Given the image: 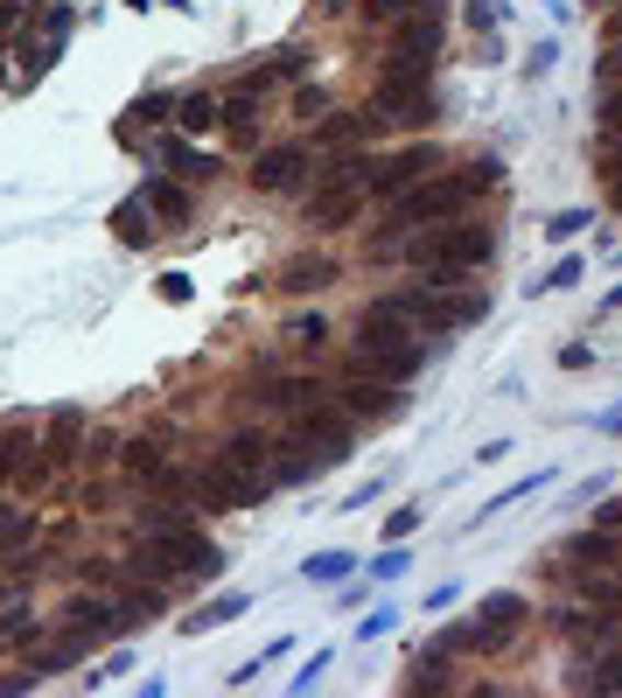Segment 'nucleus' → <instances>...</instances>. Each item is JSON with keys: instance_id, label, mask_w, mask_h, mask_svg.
<instances>
[{"instance_id": "nucleus-23", "label": "nucleus", "mask_w": 622, "mask_h": 698, "mask_svg": "<svg viewBox=\"0 0 622 698\" xmlns=\"http://www.w3.org/2000/svg\"><path fill=\"white\" fill-rule=\"evenodd\" d=\"M448 685H455V677H448V650H420V656H412V664H406V691H448Z\"/></svg>"}, {"instance_id": "nucleus-30", "label": "nucleus", "mask_w": 622, "mask_h": 698, "mask_svg": "<svg viewBox=\"0 0 622 698\" xmlns=\"http://www.w3.org/2000/svg\"><path fill=\"white\" fill-rule=\"evenodd\" d=\"M580 594L601 600V608H622V573H609V565H580Z\"/></svg>"}, {"instance_id": "nucleus-11", "label": "nucleus", "mask_w": 622, "mask_h": 698, "mask_svg": "<svg viewBox=\"0 0 622 698\" xmlns=\"http://www.w3.org/2000/svg\"><path fill=\"white\" fill-rule=\"evenodd\" d=\"M524 629V594H489L483 615L468 621V650H504Z\"/></svg>"}, {"instance_id": "nucleus-39", "label": "nucleus", "mask_w": 622, "mask_h": 698, "mask_svg": "<svg viewBox=\"0 0 622 698\" xmlns=\"http://www.w3.org/2000/svg\"><path fill=\"white\" fill-rule=\"evenodd\" d=\"M35 531V517L29 511H0V552H14V545H22Z\"/></svg>"}, {"instance_id": "nucleus-31", "label": "nucleus", "mask_w": 622, "mask_h": 698, "mask_svg": "<svg viewBox=\"0 0 622 698\" xmlns=\"http://www.w3.org/2000/svg\"><path fill=\"white\" fill-rule=\"evenodd\" d=\"M176 126H182V134H203V126H217V99H211V91H190V99L176 105Z\"/></svg>"}, {"instance_id": "nucleus-52", "label": "nucleus", "mask_w": 622, "mask_h": 698, "mask_svg": "<svg viewBox=\"0 0 622 698\" xmlns=\"http://www.w3.org/2000/svg\"><path fill=\"white\" fill-rule=\"evenodd\" d=\"M497 14H504L497 0H468V28H476V35H483V28H497Z\"/></svg>"}, {"instance_id": "nucleus-47", "label": "nucleus", "mask_w": 622, "mask_h": 698, "mask_svg": "<svg viewBox=\"0 0 622 698\" xmlns=\"http://www.w3.org/2000/svg\"><path fill=\"white\" fill-rule=\"evenodd\" d=\"M553 64H559V43H539L532 56H524V78H545Z\"/></svg>"}, {"instance_id": "nucleus-18", "label": "nucleus", "mask_w": 622, "mask_h": 698, "mask_svg": "<svg viewBox=\"0 0 622 698\" xmlns=\"http://www.w3.org/2000/svg\"><path fill=\"white\" fill-rule=\"evenodd\" d=\"M329 279H336V259H323V252H301V259L280 266V287L287 294H315V287H329Z\"/></svg>"}, {"instance_id": "nucleus-37", "label": "nucleus", "mask_w": 622, "mask_h": 698, "mask_svg": "<svg viewBox=\"0 0 622 698\" xmlns=\"http://www.w3.org/2000/svg\"><path fill=\"white\" fill-rule=\"evenodd\" d=\"M420 8H427V0H364V14H371V22H385V28H399L406 14H420Z\"/></svg>"}, {"instance_id": "nucleus-13", "label": "nucleus", "mask_w": 622, "mask_h": 698, "mask_svg": "<svg viewBox=\"0 0 622 698\" xmlns=\"http://www.w3.org/2000/svg\"><path fill=\"white\" fill-rule=\"evenodd\" d=\"M64 615H70V636H78L84 650H99V643H112V636H120V608H112V600H99V594H78Z\"/></svg>"}, {"instance_id": "nucleus-7", "label": "nucleus", "mask_w": 622, "mask_h": 698, "mask_svg": "<svg viewBox=\"0 0 622 698\" xmlns=\"http://www.w3.org/2000/svg\"><path fill=\"white\" fill-rule=\"evenodd\" d=\"M371 119H385V126H427L433 119V84L427 78H406V70H385L378 99H371Z\"/></svg>"}, {"instance_id": "nucleus-15", "label": "nucleus", "mask_w": 622, "mask_h": 698, "mask_svg": "<svg viewBox=\"0 0 622 698\" xmlns=\"http://www.w3.org/2000/svg\"><path fill=\"white\" fill-rule=\"evenodd\" d=\"M301 175H308V147H267L252 168V188H294Z\"/></svg>"}, {"instance_id": "nucleus-4", "label": "nucleus", "mask_w": 622, "mask_h": 698, "mask_svg": "<svg viewBox=\"0 0 622 698\" xmlns=\"http://www.w3.org/2000/svg\"><path fill=\"white\" fill-rule=\"evenodd\" d=\"M468 203H476V188H468V175H427L392 196V224H448L462 217Z\"/></svg>"}, {"instance_id": "nucleus-34", "label": "nucleus", "mask_w": 622, "mask_h": 698, "mask_svg": "<svg viewBox=\"0 0 622 698\" xmlns=\"http://www.w3.org/2000/svg\"><path fill=\"white\" fill-rule=\"evenodd\" d=\"M126 468H134V476H168L161 440H126Z\"/></svg>"}, {"instance_id": "nucleus-35", "label": "nucleus", "mask_w": 622, "mask_h": 698, "mask_svg": "<svg viewBox=\"0 0 622 698\" xmlns=\"http://www.w3.org/2000/svg\"><path fill=\"white\" fill-rule=\"evenodd\" d=\"M287 343L323 350V343H329V322H323V314H294V322H287Z\"/></svg>"}, {"instance_id": "nucleus-58", "label": "nucleus", "mask_w": 622, "mask_h": 698, "mask_svg": "<svg viewBox=\"0 0 622 698\" xmlns=\"http://www.w3.org/2000/svg\"><path fill=\"white\" fill-rule=\"evenodd\" d=\"M609 35H615V43H622V8H615V14H609Z\"/></svg>"}, {"instance_id": "nucleus-14", "label": "nucleus", "mask_w": 622, "mask_h": 698, "mask_svg": "<svg viewBox=\"0 0 622 698\" xmlns=\"http://www.w3.org/2000/svg\"><path fill=\"white\" fill-rule=\"evenodd\" d=\"M252 405H267V412H308V405H323V385H315V377H273V385L252 391Z\"/></svg>"}, {"instance_id": "nucleus-43", "label": "nucleus", "mask_w": 622, "mask_h": 698, "mask_svg": "<svg viewBox=\"0 0 622 698\" xmlns=\"http://www.w3.org/2000/svg\"><path fill=\"white\" fill-rule=\"evenodd\" d=\"M539 482H545V476H524V482H511V489H504L497 503H483V517H497V511H511V503H524V496H532Z\"/></svg>"}, {"instance_id": "nucleus-25", "label": "nucleus", "mask_w": 622, "mask_h": 698, "mask_svg": "<svg viewBox=\"0 0 622 698\" xmlns=\"http://www.w3.org/2000/svg\"><path fill=\"white\" fill-rule=\"evenodd\" d=\"M238 615H245V594H217L211 608L182 615V636H203V629H224V621H238Z\"/></svg>"}, {"instance_id": "nucleus-33", "label": "nucleus", "mask_w": 622, "mask_h": 698, "mask_svg": "<svg viewBox=\"0 0 622 698\" xmlns=\"http://www.w3.org/2000/svg\"><path fill=\"white\" fill-rule=\"evenodd\" d=\"M140 531H147V538L182 531V511H176V503H140Z\"/></svg>"}, {"instance_id": "nucleus-2", "label": "nucleus", "mask_w": 622, "mask_h": 698, "mask_svg": "<svg viewBox=\"0 0 622 698\" xmlns=\"http://www.w3.org/2000/svg\"><path fill=\"white\" fill-rule=\"evenodd\" d=\"M357 356H364L378 377H392V385L420 370V343L406 335V322H399V308H392V300L364 308V322H357Z\"/></svg>"}, {"instance_id": "nucleus-53", "label": "nucleus", "mask_w": 622, "mask_h": 698, "mask_svg": "<svg viewBox=\"0 0 622 698\" xmlns=\"http://www.w3.org/2000/svg\"><path fill=\"white\" fill-rule=\"evenodd\" d=\"M35 685H43V677H35V671L22 664V671H8V677H0V698H14V691H35Z\"/></svg>"}, {"instance_id": "nucleus-3", "label": "nucleus", "mask_w": 622, "mask_h": 698, "mask_svg": "<svg viewBox=\"0 0 622 698\" xmlns=\"http://www.w3.org/2000/svg\"><path fill=\"white\" fill-rule=\"evenodd\" d=\"M126 565H134L140 580H176V573H203V580H211V573H224V552L203 531L182 524V531H168V538H147Z\"/></svg>"}, {"instance_id": "nucleus-51", "label": "nucleus", "mask_w": 622, "mask_h": 698, "mask_svg": "<svg viewBox=\"0 0 622 698\" xmlns=\"http://www.w3.org/2000/svg\"><path fill=\"white\" fill-rule=\"evenodd\" d=\"M294 112H301V119H323L329 105H323V91H315V84H301V91H294Z\"/></svg>"}, {"instance_id": "nucleus-50", "label": "nucleus", "mask_w": 622, "mask_h": 698, "mask_svg": "<svg viewBox=\"0 0 622 698\" xmlns=\"http://www.w3.org/2000/svg\"><path fill=\"white\" fill-rule=\"evenodd\" d=\"M595 78L601 84H622V43H609V56H595Z\"/></svg>"}, {"instance_id": "nucleus-27", "label": "nucleus", "mask_w": 622, "mask_h": 698, "mask_svg": "<svg viewBox=\"0 0 622 698\" xmlns=\"http://www.w3.org/2000/svg\"><path fill=\"white\" fill-rule=\"evenodd\" d=\"M161 155H168V168H176L182 182H211V175H217V161H211V155H196L190 140H161Z\"/></svg>"}, {"instance_id": "nucleus-48", "label": "nucleus", "mask_w": 622, "mask_h": 698, "mask_svg": "<svg viewBox=\"0 0 622 698\" xmlns=\"http://www.w3.org/2000/svg\"><path fill=\"white\" fill-rule=\"evenodd\" d=\"M190 294H196V287H190V273H161V300H168V308H182Z\"/></svg>"}, {"instance_id": "nucleus-46", "label": "nucleus", "mask_w": 622, "mask_h": 698, "mask_svg": "<svg viewBox=\"0 0 622 698\" xmlns=\"http://www.w3.org/2000/svg\"><path fill=\"white\" fill-rule=\"evenodd\" d=\"M595 119H601V134H622V84H609V99H601Z\"/></svg>"}, {"instance_id": "nucleus-10", "label": "nucleus", "mask_w": 622, "mask_h": 698, "mask_svg": "<svg viewBox=\"0 0 622 698\" xmlns=\"http://www.w3.org/2000/svg\"><path fill=\"white\" fill-rule=\"evenodd\" d=\"M433 168H441V155L433 147H399V155H378V161H364V182L371 196H399V188H412V182H427Z\"/></svg>"}, {"instance_id": "nucleus-32", "label": "nucleus", "mask_w": 622, "mask_h": 698, "mask_svg": "<svg viewBox=\"0 0 622 698\" xmlns=\"http://www.w3.org/2000/svg\"><path fill=\"white\" fill-rule=\"evenodd\" d=\"M350 565H357V552H315L301 573L308 580H323V587H336V580H350Z\"/></svg>"}, {"instance_id": "nucleus-16", "label": "nucleus", "mask_w": 622, "mask_h": 698, "mask_svg": "<svg viewBox=\"0 0 622 698\" xmlns=\"http://www.w3.org/2000/svg\"><path fill=\"white\" fill-rule=\"evenodd\" d=\"M559 629L574 636L580 650H609L615 636H622V608H609V615H588V608H567L559 615Z\"/></svg>"}, {"instance_id": "nucleus-56", "label": "nucleus", "mask_w": 622, "mask_h": 698, "mask_svg": "<svg viewBox=\"0 0 622 698\" xmlns=\"http://www.w3.org/2000/svg\"><path fill=\"white\" fill-rule=\"evenodd\" d=\"M559 364H567V370H588L595 350H588V343H567V350H559Z\"/></svg>"}, {"instance_id": "nucleus-1", "label": "nucleus", "mask_w": 622, "mask_h": 698, "mask_svg": "<svg viewBox=\"0 0 622 698\" xmlns=\"http://www.w3.org/2000/svg\"><path fill=\"white\" fill-rule=\"evenodd\" d=\"M497 252V238L483 231V224H427V238H412L406 244V259L427 273V287H455V273H468V266H483V259Z\"/></svg>"}, {"instance_id": "nucleus-40", "label": "nucleus", "mask_w": 622, "mask_h": 698, "mask_svg": "<svg viewBox=\"0 0 622 698\" xmlns=\"http://www.w3.org/2000/svg\"><path fill=\"white\" fill-rule=\"evenodd\" d=\"M406 565H412V552H406V545H392V552L371 559V580H406Z\"/></svg>"}, {"instance_id": "nucleus-19", "label": "nucleus", "mask_w": 622, "mask_h": 698, "mask_svg": "<svg viewBox=\"0 0 622 698\" xmlns=\"http://www.w3.org/2000/svg\"><path fill=\"white\" fill-rule=\"evenodd\" d=\"M259 99H267V91H259L252 78H245V84L231 91V99H224V105H217V119H224V126H231V134H238V140H252V126H259Z\"/></svg>"}, {"instance_id": "nucleus-8", "label": "nucleus", "mask_w": 622, "mask_h": 698, "mask_svg": "<svg viewBox=\"0 0 622 698\" xmlns=\"http://www.w3.org/2000/svg\"><path fill=\"white\" fill-rule=\"evenodd\" d=\"M294 447H308V461H315V468L350 461V420H343L336 405H308V412H294Z\"/></svg>"}, {"instance_id": "nucleus-42", "label": "nucleus", "mask_w": 622, "mask_h": 698, "mask_svg": "<svg viewBox=\"0 0 622 698\" xmlns=\"http://www.w3.org/2000/svg\"><path fill=\"white\" fill-rule=\"evenodd\" d=\"M595 168H601V175H622V134H601L595 140Z\"/></svg>"}, {"instance_id": "nucleus-55", "label": "nucleus", "mask_w": 622, "mask_h": 698, "mask_svg": "<svg viewBox=\"0 0 622 698\" xmlns=\"http://www.w3.org/2000/svg\"><path fill=\"white\" fill-rule=\"evenodd\" d=\"M134 112H140V119H147V126H161V119H168V112H176V105H168V99H161V91H155V99H140Z\"/></svg>"}, {"instance_id": "nucleus-29", "label": "nucleus", "mask_w": 622, "mask_h": 698, "mask_svg": "<svg viewBox=\"0 0 622 698\" xmlns=\"http://www.w3.org/2000/svg\"><path fill=\"white\" fill-rule=\"evenodd\" d=\"M155 615H161V594H155V587H134V594H120V636H126V629H147Z\"/></svg>"}, {"instance_id": "nucleus-60", "label": "nucleus", "mask_w": 622, "mask_h": 698, "mask_svg": "<svg viewBox=\"0 0 622 698\" xmlns=\"http://www.w3.org/2000/svg\"><path fill=\"white\" fill-rule=\"evenodd\" d=\"M609 426H622V420H609Z\"/></svg>"}, {"instance_id": "nucleus-21", "label": "nucleus", "mask_w": 622, "mask_h": 698, "mask_svg": "<svg viewBox=\"0 0 622 698\" xmlns=\"http://www.w3.org/2000/svg\"><path fill=\"white\" fill-rule=\"evenodd\" d=\"M567 685L574 691H622V656H580Z\"/></svg>"}, {"instance_id": "nucleus-24", "label": "nucleus", "mask_w": 622, "mask_h": 698, "mask_svg": "<svg viewBox=\"0 0 622 698\" xmlns=\"http://www.w3.org/2000/svg\"><path fill=\"white\" fill-rule=\"evenodd\" d=\"M224 461H238V468H252V476H267L273 440H267V433H231V440H224Z\"/></svg>"}, {"instance_id": "nucleus-45", "label": "nucleus", "mask_w": 622, "mask_h": 698, "mask_svg": "<svg viewBox=\"0 0 622 698\" xmlns=\"http://www.w3.org/2000/svg\"><path fill=\"white\" fill-rule=\"evenodd\" d=\"M412 531H420V503H406V511L385 517V538H412Z\"/></svg>"}, {"instance_id": "nucleus-54", "label": "nucleus", "mask_w": 622, "mask_h": 698, "mask_svg": "<svg viewBox=\"0 0 622 698\" xmlns=\"http://www.w3.org/2000/svg\"><path fill=\"white\" fill-rule=\"evenodd\" d=\"M378 496H385V482H378V476H371L364 489H350V503H343V511H371V503H378Z\"/></svg>"}, {"instance_id": "nucleus-5", "label": "nucleus", "mask_w": 622, "mask_h": 698, "mask_svg": "<svg viewBox=\"0 0 622 698\" xmlns=\"http://www.w3.org/2000/svg\"><path fill=\"white\" fill-rule=\"evenodd\" d=\"M267 482L273 476H252V468H238L224 455L196 468V496L211 503V511H252V503H267Z\"/></svg>"}, {"instance_id": "nucleus-59", "label": "nucleus", "mask_w": 622, "mask_h": 698, "mask_svg": "<svg viewBox=\"0 0 622 698\" xmlns=\"http://www.w3.org/2000/svg\"><path fill=\"white\" fill-rule=\"evenodd\" d=\"M336 8H343V0H336ZM357 8H364V0H357Z\"/></svg>"}, {"instance_id": "nucleus-49", "label": "nucleus", "mask_w": 622, "mask_h": 698, "mask_svg": "<svg viewBox=\"0 0 622 698\" xmlns=\"http://www.w3.org/2000/svg\"><path fill=\"white\" fill-rule=\"evenodd\" d=\"M323 671H329V650H315V656H308V664H301V671H294V691H315V677H323Z\"/></svg>"}, {"instance_id": "nucleus-38", "label": "nucleus", "mask_w": 622, "mask_h": 698, "mask_svg": "<svg viewBox=\"0 0 622 698\" xmlns=\"http://www.w3.org/2000/svg\"><path fill=\"white\" fill-rule=\"evenodd\" d=\"M588 224H595V210H559L553 224H545V238H553V244H567V238L588 231Z\"/></svg>"}, {"instance_id": "nucleus-57", "label": "nucleus", "mask_w": 622, "mask_h": 698, "mask_svg": "<svg viewBox=\"0 0 622 698\" xmlns=\"http://www.w3.org/2000/svg\"><path fill=\"white\" fill-rule=\"evenodd\" d=\"M112 447H120V440H112V433H91V440H84V461H105Z\"/></svg>"}, {"instance_id": "nucleus-22", "label": "nucleus", "mask_w": 622, "mask_h": 698, "mask_svg": "<svg viewBox=\"0 0 622 698\" xmlns=\"http://www.w3.org/2000/svg\"><path fill=\"white\" fill-rule=\"evenodd\" d=\"M112 231H120L126 244H147V238H155V203H147V196H126L120 210H112Z\"/></svg>"}, {"instance_id": "nucleus-20", "label": "nucleus", "mask_w": 622, "mask_h": 698, "mask_svg": "<svg viewBox=\"0 0 622 698\" xmlns=\"http://www.w3.org/2000/svg\"><path fill=\"white\" fill-rule=\"evenodd\" d=\"M43 455H49V461L84 455V412H78V405H64V412L49 420V447H43Z\"/></svg>"}, {"instance_id": "nucleus-26", "label": "nucleus", "mask_w": 622, "mask_h": 698, "mask_svg": "<svg viewBox=\"0 0 622 698\" xmlns=\"http://www.w3.org/2000/svg\"><path fill=\"white\" fill-rule=\"evenodd\" d=\"M364 126H371V112H323V119H315V140H323V147H350Z\"/></svg>"}, {"instance_id": "nucleus-9", "label": "nucleus", "mask_w": 622, "mask_h": 698, "mask_svg": "<svg viewBox=\"0 0 622 698\" xmlns=\"http://www.w3.org/2000/svg\"><path fill=\"white\" fill-rule=\"evenodd\" d=\"M433 49H441V22H433V8H420V14H406V22L392 28V56H385V70L427 78V70H433Z\"/></svg>"}, {"instance_id": "nucleus-6", "label": "nucleus", "mask_w": 622, "mask_h": 698, "mask_svg": "<svg viewBox=\"0 0 622 698\" xmlns=\"http://www.w3.org/2000/svg\"><path fill=\"white\" fill-rule=\"evenodd\" d=\"M392 308L412 314V322H427V329H476L483 314H489V294H392Z\"/></svg>"}, {"instance_id": "nucleus-28", "label": "nucleus", "mask_w": 622, "mask_h": 698, "mask_svg": "<svg viewBox=\"0 0 622 698\" xmlns=\"http://www.w3.org/2000/svg\"><path fill=\"white\" fill-rule=\"evenodd\" d=\"M140 196L155 203V217H168V224H190V188H176V182H147Z\"/></svg>"}, {"instance_id": "nucleus-12", "label": "nucleus", "mask_w": 622, "mask_h": 698, "mask_svg": "<svg viewBox=\"0 0 622 698\" xmlns=\"http://www.w3.org/2000/svg\"><path fill=\"white\" fill-rule=\"evenodd\" d=\"M399 405H406V399L392 391V377H378V370H371V377H350V385H343V412H350V420H392Z\"/></svg>"}, {"instance_id": "nucleus-44", "label": "nucleus", "mask_w": 622, "mask_h": 698, "mask_svg": "<svg viewBox=\"0 0 622 698\" xmlns=\"http://www.w3.org/2000/svg\"><path fill=\"white\" fill-rule=\"evenodd\" d=\"M392 621H399V608H371L364 621H357V636H364V643H378V636H392Z\"/></svg>"}, {"instance_id": "nucleus-36", "label": "nucleus", "mask_w": 622, "mask_h": 698, "mask_svg": "<svg viewBox=\"0 0 622 698\" xmlns=\"http://www.w3.org/2000/svg\"><path fill=\"white\" fill-rule=\"evenodd\" d=\"M580 273H588V266H580V259L567 252V259H559V266H553V273H545V279H532V287H524V294H559V287H574V279H580Z\"/></svg>"}, {"instance_id": "nucleus-17", "label": "nucleus", "mask_w": 622, "mask_h": 698, "mask_svg": "<svg viewBox=\"0 0 622 698\" xmlns=\"http://www.w3.org/2000/svg\"><path fill=\"white\" fill-rule=\"evenodd\" d=\"M357 203H364V188H315L308 224H315V231H343V224L357 217Z\"/></svg>"}, {"instance_id": "nucleus-41", "label": "nucleus", "mask_w": 622, "mask_h": 698, "mask_svg": "<svg viewBox=\"0 0 622 698\" xmlns=\"http://www.w3.org/2000/svg\"><path fill=\"white\" fill-rule=\"evenodd\" d=\"M29 636H35V615H29V608H8V615H0V643H29Z\"/></svg>"}]
</instances>
